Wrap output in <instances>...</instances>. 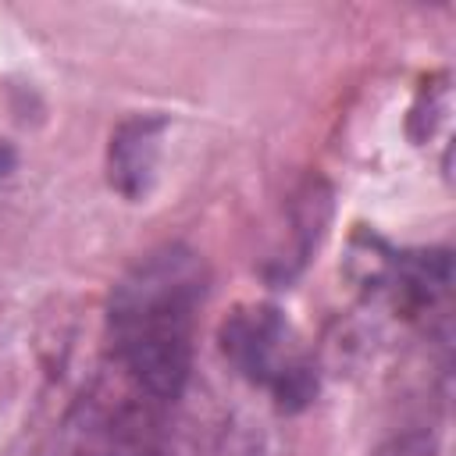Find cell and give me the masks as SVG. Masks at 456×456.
<instances>
[{
  "label": "cell",
  "mask_w": 456,
  "mask_h": 456,
  "mask_svg": "<svg viewBox=\"0 0 456 456\" xmlns=\"http://www.w3.org/2000/svg\"><path fill=\"white\" fill-rule=\"evenodd\" d=\"M381 456H431V452H428V438H403Z\"/></svg>",
  "instance_id": "obj_5"
},
{
  "label": "cell",
  "mask_w": 456,
  "mask_h": 456,
  "mask_svg": "<svg viewBox=\"0 0 456 456\" xmlns=\"http://www.w3.org/2000/svg\"><path fill=\"white\" fill-rule=\"evenodd\" d=\"M11 167H14V153H11V150H7L4 142H0V178H4V175H7Z\"/></svg>",
  "instance_id": "obj_6"
},
{
  "label": "cell",
  "mask_w": 456,
  "mask_h": 456,
  "mask_svg": "<svg viewBox=\"0 0 456 456\" xmlns=\"http://www.w3.org/2000/svg\"><path fill=\"white\" fill-rule=\"evenodd\" d=\"M164 132H167V121L160 114H132L110 132L107 182L118 196L135 203L153 189Z\"/></svg>",
  "instance_id": "obj_3"
},
{
  "label": "cell",
  "mask_w": 456,
  "mask_h": 456,
  "mask_svg": "<svg viewBox=\"0 0 456 456\" xmlns=\"http://www.w3.org/2000/svg\"><path fill=\"white\" fill-rule=\"evenodd\" d=\"M207 264L167 242L139 256L114 285L107 324L121 367L153 399H178L192 370V331L207 296Z\"/></svg>",
  "instance_id": "obj_1"
},
{
  "label": "cell",
  "mask_w": 456,
  "mask_h": 456,
  "mask_svg": "<svg viewBox=\"0 0 456 456\" xmlns=\"http://www.w3.org/2000/svg\"><path fill=\"white\" fill-rule=\"evenodd\" d=\"M239 456H249V452H239Z\"/></svg>",
  "instance_id": "obj_7"
},
{
  "label": "cell",
  "mask_w": 456,
  "mask_h": 456,
  "mask_svg": "<svg viewBox=\"0 0 456 456\" xmlns=\"http://www.w3.org/2000/svg\"><path fill=\"white\" fill-rule=\"evenodd\" d=\"M221 353L242 378H249L253 385H264L271 392H278L292 374L310 367L292 353L289 324L278 314V306H267V303L239 306L224 317Z\"/></svg>",
  "instance_id": "obj_2"
},
{
  "label": "cell",
  "mask_w": 456,
  "mask_h": 456,
  "mask_svg": "<svg viewBox=\"0 0 456 456\" xmlns=\"http://www.w3.org/2000/svg\"><path fill=\"white\" fill-rule=\"evenodd\" d=\"M328 217H331V189L321 182V178H310L299 192H296V203H292V249L289 256L278 264V278H292L306 256L317 249V242L324 239V228H328Z\"/></svg>",
  "instance_id": "obj_4"
}]
</instances>
